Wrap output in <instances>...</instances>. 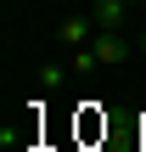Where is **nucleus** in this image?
<instances>
[{"mask_svg": "<svg viewBox=\"0 0 146 152\" xmlns=\"http://www.w3.org/2000/svg\"><path fill=\"white\" fill-rule=\"evenodd\" d=\"M135 45H141V51H146V28H141V39H135Z\"/></svg>", "mask_w": 146, "mask_h": 152, "instance_id": "5", "label": "nucleus"}, {"mask_svg": "<svg viewBox=\"0 0 146 152\" xmlns=\"http://www.w3.org/2000/svg\"><path fill=\"white\" fill-rule=\"evenodd\" d=\"M90 39H96V23H90V17H68V23H62V45L79 51V45H90Z\"/></svg>", "mask_w": 146, "mask_h": 152, "instance_id": "3", "label": "nucleus"}, {"mask_svg": "<svg viewBox=\"0 0 146 152\" xmlns=\"http://www.w3.org/2000/svg\"><path fill=\"white\" fill-rule=\"evenodd\" d=\"M141 11H146V0H141Z\"/></svg>", "mask_w": 146, "mask_h": 152, "instance_id": "7", "label": "nucleus"}, {"mask_svg": "<svg viewBox=\"0 0 146 152\" xmlns=\"http://www.w3.org/2000/svg\"><path fill=\"white\" fill-rule=\"evenodd\" d=\"M124 17H129V6H124V0H96V11H90V23H96V28H124Z\"/></svg>", "mask_w": 146, "mask_h": 152, "instance_id": "2", "label": "nucleus"}, {"mask_svg": "<svg viewBox=\"0 0 146 152\" xmlns=\"http://www.w3.org/2000/svg\"><path fill=\"white\" fill-rule=\"evenodd\" d=\"M124 6H141V0H124Z\"/></svg>", "mask_w": 146, "mask_h": 152, "instance_id": "6", "label": "nucleus"}, {"mask_svg": "<svg viewBox=\"0 0 146 152\" xmlns=\"http://www.w3.org/2000/svg\"><path fill=\"white\" fill-rule=\"evenodd\" d=\"M96 68H101V62H96V51H90V45H79V51H73V73H96Z\"/></svg>", "mask_w": 146, "mask_h": 152, "instance_id": "4", "label": "nucleus"}, {"mask_svg": "<svg viewBox=\"0 0 146 152\" xmlns=\"http://www.w3.org/2000/svg\"><path fill=\"white\" fill-rule=\"evenodd\" d=\"M90 51H96V62H101V68H113V62H124V56H129V39H124L118 28H96Z\"/></svg>", "mask_w": 146, "mask_h": 152, "instance_id": "1", "label": "nucleus"}]
</instances>
